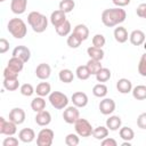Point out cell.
Masks as SVG:
<instances>
[{
    "mask_svg": "<svg viewBox=\"0 0 146 146\" xmlns=\"http://www.w3.org/2000/svg\"><path fill=\"white\" fill-rule=\"evenodd\" d=\"M8 49H9V42H8V40H6L5 38H1L0 39V54L7 52Z\"/></svg>",
    "mask_w": 146,
    "mask_h": 146,
    "instance_id": "obj_47",
    "label": "cell"
},
{
    "mask_svg": "<svg viewBox=\"0 0 146 146\" xmlns=\"http://www.w3.org/2000/svg\"><path fill=\"white\" fill-rule=\"evenodd\" d=\"M51 122V115L48 111L43 110L41 112H38L35 115V123L40 127H46Z\"/></svg>",
    "mask_w": 146,
    "mask_h": 146,
    "instance_id": "obj_17",
    "label": "cell"
},
{
    "mask_svg": "<svg viewBox=\"0 0 146 146\" xmlns=\"http://www.w3.org/2000/svg\"><path fill=\"white\" fill-rule=\"evenodd\" d=\"M7 66H8L9 68H11L13 71L19 73V72L23 70V67H24V62H23L21 58L13 56V57L8 60V65H7Z\"/></svg>",
    "mask_w": 146,
    "mask_h": 146,
    "instance_id": "obj_23",
    "label": "cell"
},
{
    "mask_svg": "<svg viewBox=\"0 0 146 146\" xmlns=\"http://www.w3.org/2000/svg\"><path fill=\"white\" fill-rule=\"evenodd\" d=\"M129 40L133 46H141L146 40V35L141 30H133L129 35Z\"/></svg>",
    "mask_w": 146,
    "mask_h": 146,
    "instance_id": "obj_12",
    "label": "cell"
},
{
    "mask_svg": "<svg viewBox=\"0 0 146 146\" xmlns=\"http://www.w3.org/2000/svg\"><path fill=\"white\" fill-rule=\"evenodd\" d=\"M18 138L23 143H32L35 138V132L31 128H24L18 132Z\"/></svg>",
    "mask_w": 146,
    "mask_h": 146,
    "instance_id": "obj_19",
    "label": "cell"
},
{
    "mask_svg": "<svg viewBox=\"0 0 146 146\" xmlns=\"http://www.w3.org/2000/svg\"><path fill=\"white\" fill-rule=\"evenodd\" d=\"M55 30H56V33H57L59 36H66V35H70L71 30H72V26H71L70 21L66 19L63 24H60L59 26L55 27Z\"/></svg>",
    "mask_w": 146,
    "mask_h": 146,
    "instance_id": "obj_28",
    "label": "cell"
},
{
    "mask_svg": "<svg viewBox=\"0 0 146 146\" xmlns=\"http://www.w3.org/2000/svg\"><path fill=\"white\" fill-rule=\"evenodd\" d=\"M111 75H112L111 71L107 67H102L98 71V73L96 74V80L98 82H106V81H108L111 79Z\"/></svg>",
    "mask_w": 146,
    "mask_h": 146,
    "instance_id": "obj_35",
    "label": "cell"
},
{
    "mask_svg": "<svg viewBox=\"0 0 146 146\" xmlns=\"http://www.w3.org/2000/svg\"><path fill=\"white\" fill-rule=\"evenodd\" d=\"M107 92H108V89H107L106 84H104V83H97L92 88L94 96H96L98 98H104L107 95Z\"/></svg>",
    "mask_w": 146,
    "mask_h": 146,
    "instance_id": "obj_31",
    "label": "cell"
},
{
    "mask_svg": "<svg viewBox=\"0 0 146 146\" xmlns=\"http://www.w3.org/2000/svg\"><path fill=\"white\" fill-rule=\"evenodd\" d=\"M137 125L138 128L146 130V112L139 114V116L137 117Z\"/></svg>",
    "mask_w": 146,
    "mask_h": 146,
    "instance_id": "obj_45",
    "label": "cell"
},
{
    "mask_svg": "<svg viewBox=\"0 0 146 146\" xmlns=\"http://www.w3.org/2000/svg\"><path fill=\"white\" fill-rule=\"evenodd\" d=\"M116 89L121 94H129L132 91V83L129 79L122 78L116 82Z\"/></svg>",
    "mask_w": 146,
    "mask_h": 146,
    "instance_id": "obj_18",
    "label": "cell"
},
{
    "mask_svg": "<svg viewBox=\"0 0 146 146\" xmlns=\"http://www.w3.org/2000/svg\"><path fill=\"white\" fill-rule=\"evenodd\" d=\"M78 108H79V107H76L75 105L65 107V110H64V112H63V119H64V121H65L66 123H68V124H74V123L78 121V119L80 117V112H79Z\"/></svg>",
    "mask_w": 146,
    "mask_h": 146,
    "instance_id": "obj_7",
    "label": "cell"
},
{
    "mask_svg": "<svg viewBox=\"0 0 146 146\" xmlns=\"http://www.w3.org/2000/svg\"><path fill=\"white\" fill-rule=\"evenodd\" d=\"M115 102L112 98H104L99 103V111L104 115H110L115 111Z\"/></svg>",
    "mask_w": 146,
    "mask_h": 146,
    "instance_id": "obj_9",
    "label": "cell"
},
{
    "mask_svg": "<svg viewBox=\"0 0 146 146\" xmlns=\"http://www.w3.org/2000/svg\"><path fill=\"white\" fill-rule=\"evenodd\" d=\"M73 33L76 34L82 41H84V40H87L89 38V29L84 24H78L73 29Z\"/></svg>",
    "mask_w": 146,
    "mask_h": 146,
    "instance_id": "obj_22",
    "label": "cell"
},
{
    "mask_svg": "<svg viewBox=\"0 0 146 146\" xmlns=\"http://www.w3.org/2000/svg\"><path fill=\"white\" fill-rule=\"evenodd\" d=\"M127 18V13L121 7L108 8L102 13V22L106 27H113L123 23Z\"/></svg>",
    "mask_w": 146,
    "mask_h": 146,
    "instance_id": "obj_1",
    "label": "cell"
},
{
    "mask_svg": "<svg viewBox=\"0 0 146 146\" xmlns=\"http://www.w3.org/2000/svg\"><path fill=\"white\" fill-rule=\"evenodd\" d=\"M87 52L89 55V57L91 59H97V60H102L104 58V50L102 48H98V47H95V46H91L87 49Z\"/></svg>",
    "mask_w": 146,
    "mask_h": 146,
    "instance_id": "obj_24",
    "label": "cell"
},
{
    "mask_svg": "<svg viewBox=\"0 0 146 146\" xmlns=\"http://www.w3.org/2000/svg\"><path fill=\"white\" fill-rule=\"evenodd\" d=\"M114 39L116 40V42L119 43H124L127 40H128V31L125 27L123 26H119V27H115L114 30Z\"/></svg>",
    "mask_w": 146,
    "mask_h": 146,
    "instance_id": "obj_21",
    "label": "cell"
},
{
    "mask_svg": "<svg viewBox=\"0 0 146 146\" xmlns=\"http://www.w3.org/2000/svg\"><path fill=\"white\" fill-rule=\"evenodd\" d=\"M107 136H108V128L104 127V125H99V127L95 128L92 131V137L97 140H103Z\"/></svg>",
    "mask_w": 146,
    "mask_h": 146,
    "instance_id": "obj_29",
    "label": "cell"
},
{
    "mask_svg": "<svg viewBox=\"0 0 146 146\" xmlns=\"http://www.w3.org/2000/svg\"><path fill=\"white\" fill-rule=\"evenodd\" d=\"M112 1L116 7H124V6H128L131 0H112Z\"/></svg>",
    "mask_w": 146,
    "mask_h": 146,
    "instance_id": "obj_49",
    "label": "cell"
},
{
    "mask_svg": "<svg viewBox=\"0 0 146 146\" xmlns=\"http://www.w3.org/2000/svg\"><path fill=\"white\" fill-rule=\"evenodd\" d=\"M65 21H66V14H65L63 10H60V9H57V10L52 11L51 15H50V23H51L55 27L59 26V25L63 24Z\"/></svg>",
    "mask_w": 146,
    "mask_h": 146,
    "instance_id": "obj_16",
    "label": "cell"
},
{
    "mask_svg": "<svg viewBox=\"0 0 146 146\" xmlns=\"http://www.w3.org/2000/svg\"><path fill=\"white\" fill-rule=\"evenodd\" d=\"M27 23L36 33H42L48 27V18L39 11H31L27 15Z\"/></svg>",
    "mask_w": 146,
    "mask_h": 146,
    "instance_id": "obj_2",
    "label": "cell"
},
{
    "mask_svg": "<svg viewBox=\"0 0 146 146\" xmlns=\"http://www.w3.org/2000/svg\"><path fill=\"white\" fill-rule=\"evenodd\" d=\"M2 86L6 90L8 91H15L18 89L19 87V82H18V79H15V80H8V79H3V82H2Z\"/></svg>",
    "mask_w": 146,
    "mask_h": 146,
    "instance_id": "obj_37",
    "label": "cell"
},
{
    "mask_svg": "<svg viewBox=\"0 0 146 146\" xmlns=\"http://www.w3.org/2000/svg\"><path fill=\"white\" fill-rule=\"evenodd\" d=\"M121 124H122V121H121V117L117 116V115H112L110 116L107 120H106V127L108 128V130L111 131H116L121 128Z\"/></svg>",
    "mask_w": 146,
    "mask_h": 146,
    "instance_id": "obj_20",
    "label": "cell"
},
{
    "mask_svg": "<svg viewBox=\"0 0 146 146\" xmlns=\"http://www.w3.org/2000/svg\"><path fill=\"white\" fill-rule=\"evenodd\" d=\"M122 146H131V143L128 141V140H124V141L122 143Z\"/></svg>",
    "mask_w": 146,
    "mask_h": 146,
    "instance_id": "obj_50",
    "label": "cell"
},
{
    "mask_svg": "<svg viewBox=\"0 0 146 146\" xmlns=\"http://www.w3.org/2000/svg\"><path fill=\"white\" fill-rule=\"evenodd\" d=\"M50 74H51V68H50L49 64L41 63L35 68V75L40 80H47L50 76Z\"/></svg>",
    "mask_w": 146,
    "mask_h": 146,
    "instance_id": "obj_13",
    "label": "cell"
},
{
    "mask_svg": "<svg viewBox=\"0 0 146 146\" xmlns=\"http://www.w3.org/2000/svg\"><path fill=\"white\" fill-rule=\"evenodd\" d=\"M13 56L18 57V58H21L24 63H26V62H29L30 58H31V51H30V49H29L27 47H25V46H17V47H15L14 50H13Z\"/></svg>",
    "mask_w": 146,
    "mask_h": 146,
    "instance_id": "obj_11",
    "label": "cell"
},
{
    "mask_svg": "<svg viewBox=\"0 0 146 146\" xmlns=\"http://www.w3.org/2000/svg\"><path fill=\"white\" fill-rule=\"evenodd\" d=\"M54 137H55V133L51 129L43 128L39 131L36 136V145L38 146H51Z\"/></svg>",
    "mask_w": 146,
    "mask_h": 146,
    "instance_id": "obj_6",
    "label": "cell"
},
{
    "mask_svg": "<svg viewBox=\"0 0 146 146\" xmlns=\"http://www.w3.org/2000/svg\"><path fill=\"white\" fill-rule=\"evenodd\" d=\"M58 78H59V80H60L62 82H64V83H71V82L73 81V79H74V74H73V72H72L71 70H68V68H63V70L59 71Z\"/></svg>",
    "mask_w": 146,
    "mask_h": 146,
    "instance_id": "obj_30",
    "label": "cell"
},
{
    "mask_svg": "<svg viewBox=\"0 0 146 146\" xmlns=\"http://www.w3.org/2000/svg\"><path fill=\"white\" fill-rule=\"evenodd\" d=\"M31 108H32L35 113L43 111V110L46 108V100L43 99V97L38 96V97L33 98L32 102H31Z\"/></svg>",
    "mask_w": 146,
    "mask_h": 146,
    "instance_id": "obj_25",
    "label": "cell"
},
{
    "mask_svg": "<svg viewBox=\"0 0 146 146\" xmlns=\"http://www.w3.org/2000/svg\"><path fill=\"white\" fill-rule=\"evenodd\" d=\"M19 91H21V94H22L23 96L30 97V96H32V95L35 92V89L33 88V86H32L31 83H24V84L21 86Z\"/></svg>",
    "mask_w": 146,
    "mask_h": 146,
    "instance_id": "obj_40",
    "label": "cell"
},
{
    "mask_svg": "<svg viewBox=\"0 0 146 146\" xmlns=\"http://www.w3.org/2000/svg\"><path fill=\"white\" fill-rule=\"evenodd\" d=\"M3 1H5V0H0V2H3Z\"/></svg>",
    "mask_w": 146,
    "mask_h": 146,
    "instance_id": "obj_52",
    "label": "cell"
},
{
    "mask_svg": "<svg viewBox=\"0 0 146 146\" xmlns=\"http://www.w3.org/2000/svg\"><path fill=\"white\" fill-rule=\"evenodd\" d=\"M73 105H75L76 107H86L88 104V96L82 92V91H76L72 95L71 97Z\"/></svg>",
    "mask_w": 146,
    "mask_h": 146,
    "instance_id": "obj_14",
    "label": "cell"
},
{
    "mask_svg": "<svg viewBox=\"0 0 146 146\" xmlns=\"http://www.w3.org/2000/svg\"><path fill=\"white\" fill-rule=\"evenodd\" d=\"M49 102L51 106L55 107L56 110H64L65 107H67L68 98L65 94L60 91H52L49 95Z\"/></svg>",
    "mask_w": 146,
    "mask_h": 146,
    "instance_id": "obj_4",
    "label": "cell"
},
{
    "mask_svg": "<svg viewBox=\"0 0 146 146\" xmlns=\"http://www.w3.org/2000/svg\"><path fill=\"white\" fill-rule=\"evenodd\" d=\"M74 129L80 137H90L92 136V131H94V128L90 124V122L81 117H79L78 121L74 123Z\"/></svg>",
    "mask_w": 146,
    "mask_h": 146,
    "instance_id": "obj_5",
    "label": "cell"
},
{
    "mask_svg": "<svg viewBox=\"0 0 146 146\" xmlns=\"http://www.w3.org/2000/svg\"><path fill=\"white\" fill-rule=\"evenodd\" d=\"M106 43V39L103 34H95L92 36V46L95 47H98V48H103Z\"/></svg>",
    "mask_w": 146,
    "mask_h": 146,
    "instance_id": "obj_41",
    "label": "cell"
},
{
    "mask_svg": "<svg viewBox=\"0 0 146 146\" xmlns=\"http://www.w3.org/2000/svg\"><path fill=\"white\" fill-rule=\"evenodd\" d=\"M138 73L141 76H146V52L141 55L138 64Z\"/></svg>",
    "mask_w": 146,
    "mask_h": 146,
    "instance_id": "obj_42",
    "label": "cell"
},
{
    "mask_svg": "<svg viewBox=\"0 0 146 146\" xmlns=\"http://www.w3.org/2000/svg\"><path fill=\"white\" fill-rule=\"evenodd\" d=\"M75 7V2L74 0H60L59 2V9L63 10L65 14L71 13Z\"/></svg>",
    "mask_w": 146,
    "mask_h": 146,
    "instance_id": "obj_38",
    "label": "cell"
},
{
    "mask_svg": "<svg viewBox=\"0 0 146 146\" xmlns=\"http://www.w3.org/2000/svg\"><path fill=\"white\" fill-rule=\"evenodd\" d=\"M136 13H137V16H138V17L146 19V3H140V5L137 7Z\"/></svg>",
    "mask_w": 146,
    "mask_h": 146,
    "instance_id": "obj_46",
    "label": "cell"
},
{
    "mask_svg": "<svg viewBox=\"0 0 146 146\" xmlns=\"http://www.w3.org/2000/svg\"><path fill=\"white\" fill-rule=\"evenodd\" d=\"M27 7V0H11L10 9L16 15H22L25 13Z\"/></svg>",
    "mask_w": 146,
    "mask_h": 146,
    "instance_id": "obj_15",
    "label": "cell"
},
{
    "mask_svg": "<svg viewBox=\"0 0 146 146\" xmlns=\"http://www.w3.org/2000/svg\"><path fill=\"white\" fill-rule=\"evenodd\" d=\"M144 48H145V50H146V40H145V42H144Z\"/></svg>",
    "mask_w": 146,
    "mask_h": 146,
    "instance_id": "obj_51",
    "label": "cell"
},
{
    "mask_svg": "<svg viewBox=\"0 0 146 146\" xmlns=\"http://www.w3.org/2000/svg\"><path fill=\"white\" fill-rule=\"evenodd\" d=\"M50 91H51V86L48 82H40L36 86V88H35L36 95L38 96H41V97L49 96L50 95Z\"/></svg>",
    "mask_w": 146,
    "mask_h": 146,
    "instance_id": "obj_26",
    "label": "cell"
},
{
    "mask_svg": "<svg viewBox=\"0 0 146 146\" xmlns=\"http://www.w3.org/2000/svg\"><path fill=\"white\" fill-rule=\"evenodd\" d=\"M3 79H8V80H15L18 79V73L13 71L11 68H9L8 66L3 70Z\"/></svg>",
    "mask_w": 146,
    "mask_h": 146,
    "instance_id": "obj_43",
    "label": "cell"
},
{
    "mask_svg": "<svg viewBox=\"0 0 146 146\" xmlns=\"http://www.w3.org/2000/svg\"><path fill=\"white\" fill-rule=\"evenodd\" d=\"M119 135L120 137L123 139V140H128V141H131L135 137V132L131 128L129 127H122L119 129Z\"/></svg>",
    "mask_w": 146,
    "mask_h": 146,
    "instance_id": "obj_33",
    "label": "cell"
},
{
    "mask_svg": "<svg viewBox=\"0 0 146 146\" xmlns=\"http://www.w3.org/2000/svg\"><path fill=\"white\" fill-rule=\"evenodd\" d=\"M17 131V124L11 120L7 121L3 116L0 117V133L6 136H14Z\"/></svg>",
    "mask_w": 146,
    "mask_h": 146,
    "instance_id": "obj_8",
    "label": "cell"
},
{
    "mask_svg": "<svg viewBox=\"0 0 146 146\" xmlns=\"http://www.w3.org/2000/svg\"><path fill=\"white\" fill-rule=\"evenodd\" d=\"M25 117H26L25 111L23 108H21V107H14L9 112V120H11L13 122H15L17 125L18 124H22L25 121Z\"/></svg>",
    "mask_w": 146,
    "mask_h": 146,
    "instance_id": "obj_10",
    "label": "cell"
},
{
    "mask_svg": "<svg viewBox=\"0 0 146 146\" xmlns=\"http://www.w3.org/2000/svg\"><path fill=\"white\" fill-rule=\"evenodd\" d=\"M132 96L135 99L137 100H144L146 99V86L144 84H139L136 86L135 88H132Z\"/></svg>",
    "mask_w": 146,
    "mask_h": 146,
    "instance_id": "obj_27",
    "label": "cell"
},
{
    "mask_svg": "<svg viewBox=\"0 0 146 146\" xmlns=\"http://www.w3.org/2000/svg\"><path fill=\"white\" fill-rule=\"evenodd\" d=\"M18 139L15 137H6L2 141V146H17L18 145Z\"/></svg>",
    "mask_w": 146,
    "mask_h": 146,
    "instance_id": "obj_44",
    "label": "cell"
},
{
    "mask_svg": "<svg viewBox=\"0 0 146 146\" xmlns=\"http://www.w3.org/2000/svg\"><path fill=\"white\" fill-rule=\"evenodd\" d=\"M87 67L88 70L90 71L91 75H96L98 73V71L103 67L102 64H100V60H97V59H89L88 63H87Z\"/></svg>",
    "mask_w": 146,
    "mask_h": 146,
    "instance_id": "obj_34",
    "label": "cell"
},
{
    "mask_svg": "<svg viewBox=\"0 0 146 146\" xmlns=\"http://www.w3.org/2000/svg\"><path fill=\"white\" fill-rule=\"evenodd\" d=\"M80 136L78 133H68L65 137V144L67 146H76L80 143Z\"/></svg>",
    "mask_w": 146,
    "mask_h": 146,
    "instance_id": "obj_39",
    "label": "cell"
},
{
    "mask_svg": "<svg viewBox=\"0 0 146 146\" xmlns=\"http://www.w3.org/2000/svg\"><path fill=\"white\" fill-rule=\"evenodd\" d=\"M7 29H8V32L15 39H23L26 35V32H27L26 24L24 23V21L22 18H18V17L9 19Z\"/></svg>",
    "mask_w": 146,
    "mask_h": 146,
    "instance_id": "obj_3",
    "label": "cell"
},
{
    "mask_svg": "<svg viewBox=\"0 0 146 146\" xmlns=\"http://www.w3.org/2000/svg\"><path fill=\"white\" fill-rule=\"evenodd\" d=\"M81 43H82V40L76 34H74L73 32L68 35V38H67V46L70 48H73V49L79 48L81 46Z\"/></svg>",
    "mask_w": 146,
    "mask_h": 146,
    "instance_id": "obj_36",
    "label": "cell"
},
{
    "mask_svg": "<svg viewBox=\"0 0 146 146\" xmlns=\"http://www.w3.org/2000/svg\"><path fill=\"white\" fill-rule=\"evenodd\" d=\"M102 145L103 146H117V143L115 139L113 138H110V137H106L102 140Z\"/></svg>",
    "mask_w": 146,
    "mask_h": 146,
    "instance_id": "obj_48",
    "label": "cell"
},
{
    "mask_svg": "<svg viewBox=\"0 0 146 146\" xmlns=\"http://www.w3.org/2000/svg\"><path fill=\"white\" fill-rule=\"evenodd\" d=\"M75 74H76L78 79L79 80H82V81L83 80H88L90 78V75H91V73L88 70L87 65H80V66H78L76 67V71H75Z\"/></svg>",
    "mask_w": 146,
    "mask_h": 146,
    "instance_id": "obj_32",
    "label": "cell"
}]
</instances>
